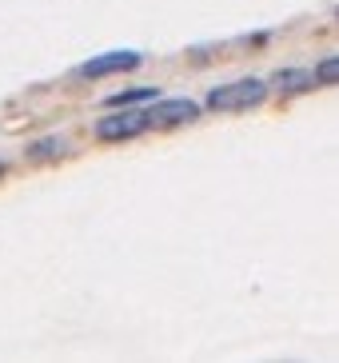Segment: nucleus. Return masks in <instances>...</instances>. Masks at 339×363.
I'll return each instance as SVG.
<instances>
[{"label": "nucleus", "instance_id": "f257e3e1", "mask_svg": "<svg viewBox=\"0 0 339 363\" xmlns=\"http://www.w3.org/2000/svg\"><path fill=\"white\" fill-rule=\"evenodd\" d=\"M267 80L260 76H240V80H228V84H216L208 96H204V108L208 112H252L267 100Z\"/></svg>", "mask_w": 339, "mask_h": 363}, {"label": "nucleus", "instance_id": "f03ea898", "mask_svg": "<svg viewBox=\"0 0 339 363\" xmlns=\"http://www.w3.org/2000/svg\"><path fill=\"white\" fill-rule=\"evenodd\" d=\"M204 112V104L188 96H176V100H160L144 108V120H148V132H172V128H184V124H196Z\"/></svg>", "mask_w": 339, "mask_h": 363}, {"label": "nucleus", "instance_id": "7ed1b4c3", "mask_svg": "<svg viewBox=\"0 0 339 363\" xmlns=\"http://www.w3.org/2000/svg\"><path fill=\"white\" fill-rule=\"evenodd\" d=\"M148 132V120H144V108H112L104 120H96V140L104 144H120V140H136Z\"/></svg>", "mask_w": 339, "mask_h": 363}, {"label": "nucleus", "instance_id": "20e7f679", "mask_svg": "<svg viewBox=\"0 0 339 363\" xmlns=\"http://www.w3.org/2000/svg\"><path fill=\"white\" fill-rule=\"evenodd\" d=\"M144 65V52L136 48H112V52H100L84 65H76V76L84 80H108V76H124V72H136Z\"/></svg>", "mask_w": 339, "mask_h": 363}, {"label": "nucleus", "instance_id": "39448f33", "mask_svg": "<svg viewBox=\"0 0 339 363\" xmlns=\"http://www.w3.org/2000/svg\"><path fill=\"white\" fill-rule=\"evenodd\" d=\"M267 88H276L279 96H299V92L316 88V80H311V72H304V68H279V72H272Z\"/></svg>", "mask_w": 339, "mask_h": 363}, {"label": "nucleus", "instance_id": "423d86ee", "mask_svg": "<svg viewBox=\"0 0 339 363\" xmlns=\"http://www.w3.org/2000/svg\"><path fill=\"white\" fill-rule=\"evenodd\" d=\"M56 156H68V140L64 136H40L28 144V160H56Z\"/></svg>", "mask_w": 339, "mask_h": 363}, {"label": "nucleus", "instance_id": "0eeeda50", "mask_svg": "<svg viewBox=\"0 0 339 363\" xmlns=\"http://www.w3.org/2000/svg\"><path fill=\"white\" fill-rule=\"evenodd\" d=\"M160 88H124V92H116V96H108L104 104L108 108H132V104H144V100H156Z\"/></svg>", "mask_w": 339, "mask_h": 363}, {"label": "nucleus", "instance_id": "6e6552de", "mask_svg": "<svg viewBox=\"0 0 339 363\" xmlns=\"http://www.w3.org/2000/svg\"><path fill=\"white\" fill-rule=\"evenodd\" d=\"M311 80H316V84H335V80H339V60H335V56H328L323 65H316Z\"/></svg>", "mask_w": 339, "mask_h": 363}, {"label": "nucleus", "instance_id": "1a4fd4ad", "mask_svg": "<svg viewBox=\"0 0 339 363\" xmlns=\"http://www.w3.org/2000/svg\"><path fill=\"white\" fill-rule=\"evenodd\" d=\"M0 176H4V164H0Z\"/></svg>", "mask_w": 339, "mask_h": 363}]
</instances>
